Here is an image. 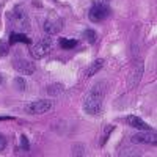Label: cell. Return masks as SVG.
I'll list each match as a JSON object with an SVG mask.
<instances>
[{"label": "cell", "instance_id": "6", "mask_svg": "<svg viewBox=\"0 0 157 157\" xmlns=\"http://www.w3.org/2000/svg\"><path fill=\"white\" fill-rule=\"evenodd\" d=\"M61 25H63V21L60 17H50V19H47L44 22V32L47 35H50V36L57 35L60 32V29H61Z\"/></svg>", "mask_w": 157, "mask_h": 157}, {"label": "cell", "instance_id": "8", "mask_svg": "<svg viewBox=\"0 0 157 157\" xmlns=\"http://www.w3.org/2000/svg\"><path fill=\"white\" fill-rule=\"evenodd\" d=\"M126 121H127V124L130 126V127H134V129H138V130H151V127L141 120V118H138V116H135V115H129L127 118H126Z\"/></svg>", "mask_w": 157, "mask_h": 157}, {"label": "cell", "instance_id": "5", "mask_svg": "<svg viewBox=\"0 0 157 157\" xmlns=\"http://www.w3.org/2000/svg\"><path fill=\"white\" fill-rule=\"evenodd\" d=\"M50 49H52V38H43L41 41H38V43L32 47L30 54H32L33 58L39 60V58L46 57L49 52H50Z\"/></svg>", "mask_w": 157, "mask_h": 157}, {"label": "cell", "instance_id": "9", "mask_svg": "<svg viewBox=\"0 0 157 157\" xmlns=\"http://www.w3.org/2000/svg\"><path fill=\"white\" fill-rule=\"evenodd\" d=\"M14 68H16L17 71L24 72V74H32V72L35 71V66H33L30 61H27V60H17V61L14 63Z\"/></svg>", "mask_w": 157, "mask_h": 157}, {"label": "cell", "instance_id": "16", "mask_svg": "<svg viewBox=\"0 0 157 157\" xmlns=\"http://www.w3.org/2000/svg\"><path fill=\"white\" fill-rule=\"evenodd\" d=\"M21 143H22V148H25V151H29V141H27V137H21Z\"/></svg>", "mask_w": 157, "mask_h": 157}, {"label": "cell", "instance_id": "1", "mask_svg": "<svg viewBox=\"0 0 157 157\" xmlns=\"http://www.w3.org/2000/svg\"><path fill=\"white\" fill-rule=\"evenodd\" d=\"M102 101H104V91L101 85H94L83 98V110L88 115H99L102 110Z\"/></svg>", "mask_w": 157, "mask_h": 157}, {"label": "cell", "instance_id": "15", "mask_svg": "<svg viewBox=\"0 0 157 157\" xmlns=\"http://www.w3.org/2000/svg\"><path fill=\"white\" fill-rule=\"evenodd\" d=\"M14 82H16V85L19 86V90H22V91L25 90V82L22 80V78H21V77H17V78H16V80H14Z\"/></svg>", "mask_w": 157, "mask_h": 157}, {"label": "cell", "instance_id": "12", "mask_svg": "<svg viewBox=\"0 0 157 157\" xmlns=\"http://www.w3.org/2000/svg\"><path fill=\"white\" fill-rule=\"evenodd\" d=\"M60 46H61L64 50L74 49V47L77 46V39H71V38H61V39H60Z\"/></svg>", "mask_w": 157, "mask_h": 157}, {"label": "cell", "instance_id": "7", "mask_svg": "<svg viewBox=\"0 0 157 157\" xmlns=\"http://www.w3.org/2000/svg\"><path fill=\"white\" fill-rule=\"evenodd\" d=\"M132 141L134 143H146V145H155V134L154 132H149V130H143L140 134H135L132 137Z\"/></svg>", "mask_w": 157, "mask_h": 157}, {"label": "cell", "instance_id": "13", "mask_svg": "<svg viewBox=\"0 0 157 157\" xmlns=\"http://www.w3.org/2000/svg\"><path fill=\"white\" fill-rule=\"evenodd\" d=\"M82 36L86 39V41L88 43H91V44H93L94 41H96V32L94 30H91V29H88V30H83V33H82Z\"/></svg>", "mask_w": 157, "mask_h": 157}, {"label": "cell", "instance_id": "11", "mask_svg": "<svg viewBox=\"0 0 157 157\" xmlns=\"http://www.w3.org/2000/svg\"><path fill=\"white\" fill-rule=\"evenodd\" d=\"M10 43H11V44H14V43H25V44H29V43H30V39L25 36V33L13 32V33L10 35Z\"/></svg>", "mask_w": 157, "mask_h": 157}, {"label": "cell", "instance_id": "4", "mask_svg": "<svg viewBox=\"0 0 157 157\" xmlns=\"http://www.w3.org/2000/svg\"><path fill=\"white\" fill-rule=\"evenodd\" d=\"M52 109H54V102L47 101V99L33 101V102H29L27 105H25V112L29 115H43V113H47Z\"/></svg>", "mask_w": 157, "mask_h": 157}, {"label": "cell", "instance_id": "17", "mask_svg": "<svg viewBox=\"0 0 157 157\" xmlns=\"http://www.w3.org/2000/svg\"><path fill=\"white\" fill-rule=\"evenodd\" d=\"M5 148H6V140L0 135V151H3Z\"/></svg>", "mask_w": 157, "mask_h": 157}, {"label": "cell", "instance_id": "3", "mask_svg": "<svg viewBox=\"0 0 157 157\" xmlns=\"http://www.w3.org/2000/svg\"><path fill=\"white\" fill-rule=\"evenodd\" d=\"M109 14H110V8H109L107 0H96L93 6L90 8L88 17L93 22H102Z\"/></svg>", "mask_w": 157, "mask_h": 157}, {"label": "cell", "instance_id": "18", "mask_svg": "<svg viewBox=\"0 0 157 157\" xmlns=\"http://www.w3.org/2000/svg\"><path fill=\"white\" fill-rule=\"evenodd\" d=\"M2 82H3V77H2V75H0V85H2Z\"/></svg>", "mask_w": 157, "mask_h": 157}, {"label": "cell", "instance_id": "14", "mask_svg": "<svg viewBox=\"0 0 157 157\" xmlns=\"http://www.w3.org/2000/svg\"><path fill=\"white\" fill-rule=\"evenodd\" d=\"M49 94H60L61 91H63V88L60 86V85H54V86H49Z\"/></svg>", "mask_w": 157, "mask_h": 157}, {"label": "cell", "instance_id": "10", "mask_svg": "<svg viewBox=\"0 0 157 157\" xmlns=\"http://www.w3.org/2000/svg\"><path fill=\"white\" fill-rule=\"evenodd\" d=\"M102 66H104V60L101 58V60H94L93 63L90 64V68L85 71V77H91V75H94L98 71H101L102 69Z\"/></svg>", "mask_w": 157, "mask_h": 157}, {"label": "cell", "instance_id": "2", "mask_svg": "<svg viewBox=\"0 0 157 157\" xmlns=\"http://www.w3.org/2000/svg\"><path fill=\"white\" fill-rule=\"evenodd\" d=\"M10 21H11V24H13V27H14L16 32L24 33L25 30L30 29L29 14H27V11H25V8L21 6V5H17V6L13 8L11 14H10Z\"/></svg>", "mask_w": 157, "mask_h": 157}]
</instances>
